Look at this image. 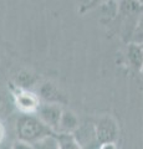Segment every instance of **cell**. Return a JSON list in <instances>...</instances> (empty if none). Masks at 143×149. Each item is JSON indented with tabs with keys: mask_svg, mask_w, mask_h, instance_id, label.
Returning <instances> with one entry per match:
<instances>
[{
	"mask_svg": "<svg viewBox=\"0 0 143 149\" xmlns=\"http://www.w3.org/2000/svg\"><path fill=\"white\" fill-rule=\"evenodd\" d=\"M16 134L19 141L34 144L49 136H55L54 130L49 128L38 116L24 114L16 122Z\"/></svg>",
	"mask_w": 143,
	"mask_h": 149,
	"instance_id": "6da1fadb",
	"label": "cell"
},
{
	"mask_svg": "<svg viewBox=\"0 0 143 149\" xmlns=\"http://www.w3.org/2000/svg\"><path fill=\"white\" fill-rule=\"evenodd\" d=\"M72 136L75 137L76 142L81 147V149H100L101 146H102L97 139L95 124L91 123L80 124L78 128L73 132Z\"/></svg>",
	"mask_w": 143,
	"mask_h": 149,
	"instance_id": "7a4b0ae2",
	"label": "cell"
},
{
	"mask_svg": "<svg viewBox=\"0 0 143 149\" xmlns=\"http://www.w3.org/2000/svg\"><path fill=\"white\" fill-rule=\"evenodd\" d=\"M96 134L101 144H110L116 142L118 137V125L111 117H102L95 123Z\"/></svg>",
	"mask_w": 143,
	"mask_h": 149,
	"instance_id": "3957f363",
	"label": "cell"
},
{
	"mask_svg": "<svg viewBox=\"0 0 143 149\" xmlns=\"http://www.w3.org/2000/svg\"><path fill=\"white\" fill-rule=\"evenodd\" d=\"M63 111L57 103H45L40 104L38 109V117L43 120V122L51 128L55 133H57V128L61 120Z\"/></svg>",
	"mask_w": 143,
	"mask_h": 149,
	"instance_id": "277c9868",
	"label": "cell"
},
{
	"mask_svg": "<svg viewBox=\"0 0 143 149\" xmlns=\"http://www.w3.org/2000/svg\"><path fill=\"white\" fill-rule=\"evenodd\" d=\"M15 102L17 107L24 112H34L38 111L40 107V102H39V97L35 96L34 93L27 92L25 90H20L15 93Z\"/></svg>",
	"mask_w": 143,
	"mask_h": 149,
	"instance_id": "5b68a950",
	"label": "cell"
},
{
	"mask_svg": "<svg viewBox=\"0 0 143 149\" xmlns=\"http://www.w3.org/2000/svg\"><path fill=\"white\" fill-rule=\"evenodd\" d=\"M78 119L71 111H63L61 120H60L57 134H73V132L78 128Z\"/></svg>",
	"mask_w": 143,
	"mask_h": 149,
	"instance_id": "8992f818",
	"label": "cell"
},
{
	"mask_svg": "<svg viewBox=\"0 0 143 149\" xmlns=\"http://www.w3.org/2000/svg\"><path fill=\"white\" fill-rule=\"evenodd\" d=\"M127 60L133 68L138 70V71H142V67H143V49H142V46L138 44H133V42L128 44Z\"/></svg>",
	"mask_w": 143,
	"mask_h": 149,
	"instance_id": "52a82bcc",
	"label": "cell"
},
{
	"mask_svg": "<svg viewBox=\"0 0 143 149\" xmlns=\"http://www.w3.org/2000/svg\"><path fill=\"white\" fill-rule=\"evenodd\" d=\"M40 96L47 102V103H59L62 101V96L55 88L51 83H45L40 88Z\"/></svg>",
	"mask_w": 143,
	"mask_h": 149,
	"instance_id": "ba28073f",
	"label": "cell"
},
{
	"mask_svg": "<svg viewBox=\"0 0 143 149\" xmlns=\"http://www.w3.org/2000/svg\"><path fill=\"white\" fill-rule=\"evenodd\" d=\"M59 149H81L72 134H57Z\"/></svg>",
	"mask_w": 143,
	"mask_h": 149,
	"instance_id": "9c48e42d",
	"label": "cell"
},
{
	"mask_svg": "<svg viewBox=\"0 0 143 149\" xmlns=\"http://www.w3.org/2000/svg\"><path fill=\"white\" fill-rule=\"evenodd\" d=\"M33 146H34V149H59L57 134L46 137L44 139H41V141L34 143Z\"/></svg>",
	"mask_w": 143,
	"mask_h": 149,
	"instance_id": "30bf717a",
	"label": "cell"
},
{
	"mask_svg": "<svg viewBox=\"0 0 143 149\" xmlns=\"http://www.w3.org/2000/svg\"><path fill=\"white\" fill-rule=\"evenodd\" d=\"M131 42L143 45V13L141 14V16L138 17L136 27L133 30V34L131 37Z\"/></svg>",
	"mask_w": 143,
	"mask_h": 149,
	"instance_id": "8fae6325",
	"label": "cell"
},
{
	"mask_svg": "<svg viewBox=\"0 0 143 149\" xmlns=\"http://www.w3.org/2000/svg\"><path fill=\"white\" fill-rule=\"evenodd\" d=\"M15 81H16V83H17V86H19V87L26 88L29 86H33V83L35 82V77L31 73H29V72L21 71L20 73L16 74Z\"/></svg>",
	"mask_w": 143,
	"mask_h": 149,
	"instance_id": "7c38bea8",
	"label": "cell"
},
{
	"mask_svg": "<svg viewBox=\"0 0 143 149\" xmlns=\"http://www.w3.org/2000/svg\"><path fill=\"white\" fill-rule=\"evenodd\" d=\"M9 109H10V103H9L5 93L0 92V114H5Z\"/></svg>",
	"mask_w": 143,
	"mask_h": 149,
	"instance_id": "4fadbf2b",
	"label": "cell"
},
{
	"mask_svg": "<svg viewBox=\"0 0 143 149\" xmlns=\"http://www.w3.org/2000/svg\"><path fill=\"white\" fill-rule=\"evenodd\" d=\"M11 149H34V146L30 143H26V142H22V141H15L11 144Z\"/></svg>",
	"mask_w": 143,
	"mask_h": 149,
	"instance_id": "5bb4252c",
	"label": "cell"
},
{
	"mask_svg": "<svg viewBox=\"0 0 143 149\" xmlns=\"http://www.w3.org/2000/svg\"><path fill=\"white\" fill-rule=\"evenodd\" d=\"M103 1H107V0H90V4H89V6H87V9H90V8H93V6L98 5V4L103 3Z\"/></svg>",
	"mask_w": 143,
	"mask_h": 149,
	"instance_id": "9a60e30c",
	"label": "cell"
},
{
	"mask_svg": "<svg viewBox=\"0 0 143 149\" xmlns=\"http://www.w3.org/2000/svg\"><path fill=\"white\" fill-rule=\"evenodd\" d=\"M100 149H116V146L113 143H110V144H102Z\"/></svg>",
	"mask_w": 143,
	"mask_h": 149,
	"instance_id": "2e32d148",
	"label": "cell"
},
{
	"mask_svg": "<svg viewBox=\"0 0 143 149\" xmlns=\"http://www.w3.org/2000/svg\"><path fill=\"white\" fill-rule=\"evenodd\" d=\"M4 134H5V130H4L3 124L0 123V143L3 142V138H4Z\"/></svg>",
	"mask_w": 143,
	"mask_h": 149,
	"instance_id": "e0dca14e",
	"label": "cell"
},
{
	"mask_svg": "<svg viewBox=\"0 0 143 149\" xmlns=\"http://www.w3.org/2000/svg\"><path fill=\"white\" fill-rule=\"evenodd\" d=\"M0 149H11V147L9 148V147H6V146H0Z\"/></svg>",
	"mask_w": 143,
	"mask_h": 149,
	"instance_id": "ac0fdd59",
	"label": "cell"
},
{
	"mask_svg": "<svg viewBox=\"0 0 143 149\" xmlns=\"http://www.w3.org/2000/svg\"><path fill=\"white\" fill-rule=\"evenodd\" d=\"M138 3H140V5L142 8V11H143V0H138Z\"/></svg>",
	"mask_w": 143,
	"mask_h": 149,
	"instance_id": "d6986e66",
	"label": "cell"
},
{
	"mask_svg": "<svg viewBox=\"0 0 143 149\" xmlns=\"http://www.w3.org/2000/svg\"><path fill=\"white\" fill-rule=\"evenodd\" d=\"M142 73H143V67H142Z\"/></svg>",
	"mask_w": 143,
	"mask_h": 149,
	"instance_id": "ffe728a7",
	"label": "cell"
},
{
	"mask_svg": "<svg viewBox=\"0 0 143 149\" xmlns=\"http://www.w3.org/2000/svg\"><path fill=\"white\" fill-rule=\"evenodd\" d=\"M141 46H142V49H143V45H141Z\"/></svg>",
	"mask_w": 143,
	"mask_h": 149,
	"instance_id": "44dd1931",
	"label": "cell"
}]
</instances>
